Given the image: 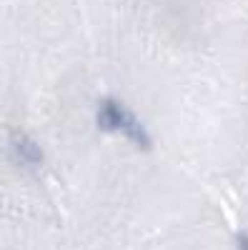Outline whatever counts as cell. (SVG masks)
<instances>
[{"mask_svg":"<svg viewBox=\"0 0 248 250\" xmlns=\"http://www.w3.org/2000/svg\"><path fill=\"white\" fill-rule=\"evenodd\" d=\"M98 128L106 130V133H123L128 140H133L138 148H143V150L151 148V138H148L146 128L138 123L135 115H131L113 98L100 103V108H98Z\"/></svg>","mask_w":248,"mask_h":250,"instance_id":"obj_1","label":"cell"},{"mask_svg":"<svg viewBox=\"0 0 248 250\" xmlns=\"http://www.w3.org/2000/svg\"><path fill=\"white\" fill-rule=\"evenodd\" d=\"M236 245H238V250H248V233H238L236 235Z\"/></svg>","mask_w":248,"mask_h":250,"instance_id":"obj_3","label":"cell"},{"mask_svg":"<svg viewBox=\"0 0 248 250\" xmlns=\"http://www.w3.org/2000/svg\"><path fill=\"white\" fill-rule=\"evenodd\" d=\"M10 150H13V155L20 163L30 165V168H38V165L43 163V150H40V145L30 135L20 133V130H13L10 133Z\"/></svg>","mask_w":248,"mask_h":250,"instance_id":"obj_2","label":"cell"}]
</instances>
